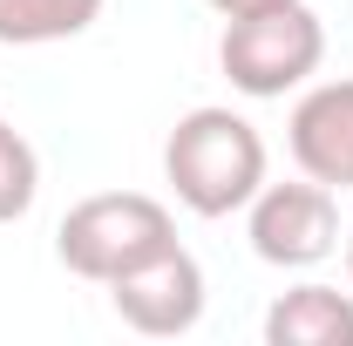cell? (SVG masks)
<instances>
[{
  "label": "cell",
  "mask_w": 353,
  "mask_h": 346,
  "mask_svg": "<svg viewBox=\"0 0 353 346\" xmlns=\"http://www.w3.org/2000/svg\"><path fill=\"white\" fill-rule=\"evenodd\" d=\"M265 170H272L265 136L252 130L238 109H224V102H204V109L176 116L170 143H163V183L176 190V204L190 217L245 211V204L259 197Z\"/></svg>",
  "instance_id": "obj_1"
},
{
  "label": "cell",
  "mask_w": 353,
  "mask_h": 346,
  "mask_svg": "<svg viewBox=\"0 0 353 346\" xmlns=\"http://www.w3.org/2000/svg\"><path fill=\"white\" fill-rule=\"evenodd\" d=\"M163 245H176V217L150 190H95L54 224V258L88 285L123 278L130 265H143Z\"/></svg>",
  "instance_id": "obj_2"
},
{
  "label": "cell",
  "mask_w": 353,
  "mask_h": 346,
  "mask_svg": "<svg viewBox=\"0 0 353 346\" xmlns=\"http://www.w3.org/2000/svg\"><path fill=\"white\" fill-rule=\"evenodd\" d=\"M326 61V28L306 0H279L259 14H231L218 41L224 82L252 102H279L285 88H306Z\"/></svg>",
  "instance_id": "obj_3"
},
{
  "label": "cell",
  "mask_w": 353,
  "mask_h": 346,
  "mask_svg": "<svg viewBox=\"0 0 353 346\" xmlns=\"http://www.w3.org/2000/svg\"><path fill=\"white\" fill-rule=\"evenodd\" d=\"M245 231H252V252L279 272H312L340 252V190L326 183H272L265 176L259 197L245 204Z\"/></svg>",
  "instance_id": "obj_4"
},
{
  "label": "cell",
  "mask_w": 353,
  "mask_h": 346,
  "mask_svg": "<svg viewBox=\"0 0 353 346\" xmlns=\"http://www.w3.org/2000/svg\"><path fill=\"white\" fill-rule=\"evenodd\" d=\"M109 305L143 340H176L204 319V265L183 245H163L143 265H130L123 278H109Z\"/></svg>",
  "instance_id": "obj_5"
},
{
  "label": "cell",
  "mask_w": 353,
  "mask_h": 346,
  "mask_svg": "<svg viewBox=\"0 0 353 346\" xmlns=\"http://www.w3.org/2000/svg\"><path fill=\"white\" fill-rule=\"evenodd\" d=\"M285 143H292L299 176L326 183V190H353V75L306 88L292 102Z\"/></svg>",
  "instance_id": "obj_6"
},
{
  "label": "cell",
  "mask_w": 353,
  "mask_h": 346,
  "mask_svg": "<svg viewBox=\"0 0 353 346\" xmlns=\"http://www.w3.org/2000/svg\"><path fill=\"white\" fill-rule=\"evenodd\" d=\"M265 346H353V292L340 285H292L265 305Z\"/></svg>",
  "instance_id": "obj_7"
},
{
  "label": "cell",
  "mask_w": 353,
  "mask_h": 346,
  "mask_svg": "<svg viewBox=\"0 0 353 346\" xmlns=\"http://www.w3.org/2000/svg\"><path fill=\"white\" fill-rule=\"evenodd\" d=\"M102 21V0H0V48H54Z\"/></svg>",
  "instance_id": "obj_8"
},
{
  "label": "cell",
  "mask_w": 353,
  "mask_h": 346,
  "mask_svg": "<svg viewBox=\"0 0 353 346\" xmlns=\"http://www.w3.org/2000/svg\"><path fill=\"white\" fill-rule=\"evenodd\" d=\"M34 197H41V156H34L28 136L0 116V224L28 217V211H34Z\"/></svg>",
  "instance_id": "obj_9"
},
{
  "label": "cell",
  "mask_w": 353,
  "mask_h": 346,
  "mask_svg": "<svg viewBox=\"0 0 353 346\" xmlns=\"http://www.w3.org/2000/svg\"><path fill=\"white\" fill-rule=\"evenodd\" d=\"M204 7H218L224 21H231V14H259V7H279V0H204Z\"/></svg>",
  "instance_id": "obj_10"
},
{
  "label": "cell",
  "mask_w": 353,
  "mask_h": 346,
  "mask_svg": "<svg viewBox=\"0 0 353 346\" xmlns=\"http://www.w3.org/2000/svg\"><path fill=\"white\" fill-rule=\"evenodd\" d=\"M347 278H353V238H347Z\"/></svg>",
  "instance_id": "obj_11"
}]
</instances>
